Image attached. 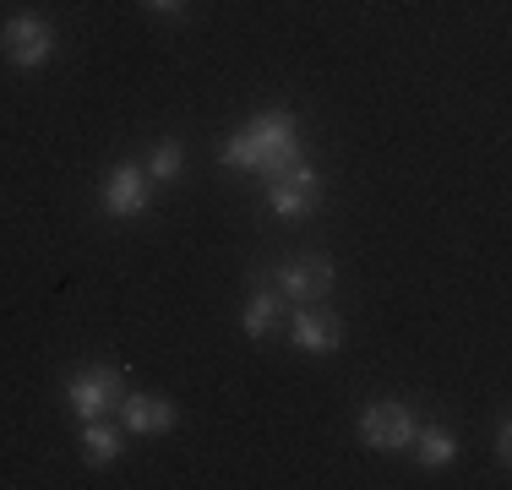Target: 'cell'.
I'll list each match as a JSON object with an SVG mask.
<instances>
[{
    "instance_id": "obj_15",
    "label": "cell",
    "mask_w": 512,
    "mask_h": 490,
    "mask_svg": "<svg viewBox=\"0 0 512 490\" xmlns=\"http://www.w3.org/2000/svg\"><path fill=\"white\" fill-rule=\"evenodd\" d=\"M148 6H153V11H164V17H175V11L186 6V0H148Z\"/></svg>"
},
{
    "instance_id": "obj_12",
    "label": "cell",
    "mask_w": 512,
    "mask_h": 490,
    "mask_svg": "<svg viewBox=\"0 0 512 490\" xmlns=\"http://www.w3.org/2000/svg\"><path fill=\"white\" fill-rule=\"evenodd\" d=\"M409 452L425 463V469H447V463L458 458V436L447 431V425H420L414 441H409Z\"/></svg>"
},
{
    "instance_id": "obj_6",
    "label": "cell",
    "mask_w": 512,
    "mask_h": 490,
    "mask_svg": "<svg viewBox=\"0 0 512 490\" xmlns=\"http://www.w3.org/2000/svg\"><path fill=\"white\" fill-rule=\"evenodd\" d=\"M316 202H322V175H316L306 158H295L289 169L267 175V207H273L278 218H300V213H311Z\"/></svg>"
},
{
    "instance_id": "obj_5",
    "label": "cell",
    "mask_w": 512,
    "mask_h": 490,
    "mask_svg": "<svg viewBox=\"0 0 512 490\" xmlns=\"http://www.w3.org/2000/svg\"><path fill=\"white\" fill-rule=\"evenodd\" d=\"M360 441L371 452H409L414 431H420V420H414L409 403H365L360 409Z\"/></svg>"
},
{
    "instance_id": "obj_14",
    "label": "cell",
    "mask_w": 512,
    "mask_h": 490,
    "mask_svg": "<svg viewBox=\"0 0 512 490\" xmlns=\"http://www.w3.org/2000/svg\"><path fill=\"white\" fill-rule=\"evenodd\" d=\"M496 463H502V469L512 463V425L507 420H496Z\"/></svg>"
},
{
    "instance_id": "obj_7",
    "label": "cell",
    "mask_w": 512,
    "mask_h": 490,
    "mask_svg": "<svg viewBox=\"0 0 512 490\" xmlns=\"http://www.w3.org/2000/svg\"><path fill=\"white\" fill-rule=\"evenodd\" d=\"M99 202H104V213H109V218H142V213L153 207V180H148V169H137V164H115V169L104 175Z\"/></svg>"
},
{
    "instance_id": "obj_10",
    "label": "cell",
    "mask_w": 512,
    "mask_h": 490,
    "mask_svg": "<svg viewBox=\"0 0 512 490\" xmlns=\"http://www.w3.org/2000/svg\"><path fill=\"white\" fill-rule=\"evenodd\" d=\"M278 316H284V294H278L267 278H256L251 284V294H246V338H267L278 327Z\"/></svg>"
},
{
    "instance_id": "obj_13",
    "label": "cell",
    "mask_w": 512,
    "mask_h": 490,
    "mask_svg": "<svg viewBox=\"0 0 512 490\" xmlns=\"http://www.w3.org/2000/svg\"><path fill=\"white\" fill-rule=\"evenodd\" d=\"M180 169H186V147H180V142H158L153 158H148V180H153V186H175Z\"/></svg>"
},
{
    "instance_id": "obj_4",
    "label": "cell",
    "mask_w": 512,
    "mask_h": 490,
    "mask_svg": "<svg viewBox=\"0 0 512 490\" xmlns=\"http://www.w3.org/2000/svg\"><path fill=\"white\" fill-rule=\"evenodd\" d=\"M333 262H327L322 251H311V256H284V262H273V284L278 294H284V305H316V300H327L333 294Z\"/></svg>"
},
{
    "instance_id": "obj_3",
    "label": "cell",
    "mask_w": 512,
    "mask_h": 490,
    "mask_svg": "<svg viewBox=\"0 0 512 490\" xmlns=\"http://www.w3.org/2000/svg\"><path fill=\"white\" fill-rule=\"evenodd\" d=\"M0 55L17 71H39L55 60V28L39 17V11H17V17L0 22Z\"/></svg>"
},
{
    "instance_id": "obj_1",
    "label": "cell",
    "mask_w": 512,
    "mask_h": 490,
    "mask_svg": "<svg viewBox=\"0 0 512 490\" xmlns=\"http://www.w3.org/2000/svg\"><path fill=\"white\" fill-rule=\"evenodd\" d=\"M300 158V120L295 109L273 104L262 115H251L240 131H229L224 142V169H256V175H278Z\"/></svg>"
},
{
    "instance_id": "obj_8",
    "label": "cell",
    "mask_w": 512,
    "mask_h": 490,
    "mask_svg": "<svg viewBox=\"0 0 512 490\" xmlns=\"http://www.w3.org/2000/svg\"><path fill=\"white\" fill-rule=\"evenodd\" d=\"M289 343H295L300 354H333L338 343H344V316L338 311H322V305H295V316H289Z\"/></svg>"
},
{
    "instance_id": "obj_9",
    "label": "cell",
    "mask_w": 512,
    "mask_h": 490,
    "mask_svg": "<svg viewBox=\"0 0 512 490\" xmlns=\"http://www.w3.org/2000/svg\"><path fill=\"white\" fill-rule=\"evenodd\" d=\"M120 420H126V436H164L175 431L180 409L169 398H153V392H131V398H120Z\"/></svg>"
},
{
    "instance_id": "obj_11",
    "label": "cell",
    "mask_w": 512,
    "mask_h": 490,
    "mask_svg": "<svg viewBox=\"0 0 512 490\" xmlns=\"http://www.w3.org/2000/svg\"><path fill=\"white\" fill-rule=\"evenodd\" d=\"M120 452H126V431L104 420H82V463L88 469H109V463H120Z\"/></svg>"
},
{
    "instance_id": "obj_2",
    "label": "cell",
    "mask_w": 512,
    "mask_h": 490,
    "mask_svg": "<svg viewBox=\"0 0 512 490\" xmlns=\"http://www.w3.org/2000/svg\"><path fill=\"white\" fill-rule=\"evenodd\" d=\"M120 398H126V371L109 365V360L66 376V403H71L77 420H104L109 409H120Z\"/></svg>"
}]
</instances>
